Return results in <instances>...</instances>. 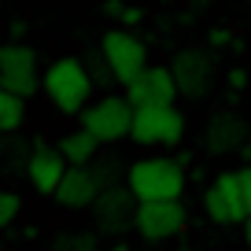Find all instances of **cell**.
Wrapping results in <instances>:
<instances>
[{
    "label": "cell",
    "instance_id": "obj_1",
    "mask_svg": "<svg viewBox=\"0 0 251 251\" xmlns=\"http://www.w3.org/2000/svg\"><path fill=\"white\" fill-rule=\"evenodd\" d=\"M93 74L81 59L74 55H59L45 67L41 74V93L52 100V107L59 115H81V111L93 103Z\"/></svg>",
    "mask_w": 251,
    "mask_h": 251
},
{
    "label": "cell",
    "instance_id": "obj_2",
    "mask_svg": "<svg viewBox=\"0 0 251 251\" xmlns=\"http://www.w3.org/2000/svg\"><path fill=\"white\" fill-rule=\"evenodd\" d=\"M126 188L137 196V203H151V200H181L185 192V170L181 163L163 155L137 159L126 170Z\"/></svg>",
    "mask_w": 251,
    "mask_h": 251
},
{
    "label": "cell",
    "instance_id": "obj_3",
    "mask_svg": "<svg viewBox=\"0 0 251 251\" xmlns=\"http://www.w3.org/2000/svg\"><path fill=\"white\" fill-rule=\"evenodd\" d=\"M133 103L126 100V96H100L93 100L85 111H81V129L96 137L100 144H115L122 137H129L133 129Z\"/></svg>",
    "mask_w": 251,
    "mask_h": 251
},
{
    "label": "cell",
    "instance_id": "obj_4",
    "mask_svg": "<svg viewBox=\"0 0 251 251\" xmlns=\"http://www.w3.org/2000/svg\"><path fill=\"white\" fill-rule=\"evenodd\" d=\"M100 59L107 63L111 78H115L118 85H133V81L148 71V63H144V59H148V52H144V45L129 30H107V33H103Z\"/></svg>",
    "mask_w": 251,
    "mask_h": 251
},
{
    "label": "cell",
    "instance_id": "obj_5",
    "mask_svg": "<svg viewBox=\"0 0 251 251\" xmlns=\"http://www.w3.org/2000/svg\"><path fill=\"white\" fill-rule=\"evenodd\" d=\"M0 89L30 100L33 93H41V67L37 52L23 41H8L0 45Z\"/></svg>",
    "mask_w": 251,
    "mask_h": 251
},
{
    "label": "cell",
    "instance_id": "obj_6",
    "mask_svg": "<svg viewBox=\"0 0 251 251\" xmlns=\"http://www.w3.org/2000/svg\"><path fill=\"white\" fill-rule=\"evenodd\" d=\"M137 207L141 203H137V196L129 188L107 185V188H100V196H96V203L89 207V211H93V226L100 229L103 236H122V233L133 229Z\"/></svg>",
    "mask_w": 251,
    "mask_h": 251
},
{
    "label": "cell",
    "instance_id": "obj_7",
    "mask_svg": "<svg viewBox=\"0 0 251 251\" xmlns=\"http://www.w3.org/2000/svg\"><path fill=\"white\" fill-rule=\"evenodd\" d=\"M185 226V207L181 200H151V203L137 207V222H133V233L148 244L159 240H170V236L181 233Z\"/></svg>",
    "mask_w": 251,
    "mask_h": 251
},
{
    "label": "cell",
    "instance_id": "obj_8",
    "mask_svg": "<svg viewBox=\"0 0 251 251\" xmlns=\"http://www.w3.org/2000/svg\"><path fill=\"white\" fill-rule=\"evenodd\" d=\"M137 144H177L185 137V118L174 107H137L133 111V129H129Z\"/></svg>",
    "mask_w": 251,
    "mask_h": 251
},
{
    "label": "cell",
    "instance_id": "obj_9",
    "mask_svg": "<svg viewBox=\"0 0 251 251\" xmlns=\"http://www.w3.org/2000/svg\"><path fill=\"white\" fill-rule=\"evenodd\" d=\"M203 211L211 214L218 226L248 222V203H244V196H240L236 174H218V177L211 181V188L203 192Z\"/></svg>",
    "mask_w": 251,
    "mask_h": 251
},
{
    "label": "cell",
    "instance_id": "obj_10",
    "mask_svg": "<svg viewBox=\"0 0 251 251\" xmlns=\"http://www.w3.org/2000/svg\"><path fill=\"white\" fill-rule=\"evenodd\" d=\"M67 170H71V163L63 159L59 148L37 144V148H30V155H26V170L23 174H26V181H30V188L37 196H55V188L63 185Z\"/></svg>",
    "mask_w": 251,
    "mask_h": 251
},
{
    "label": "cell",
    "instance_id": "obj_11",
    "mask_svg": "<svg viewBox=\"0 0 251 251\" xmlns=\"http://www.w3.org/2000/svg\"><path fill=\"white\" fill-rule=\"evenodd\" d=\"M177 81L166 67H148L133 85H126V100L133 107H174Z\"/></svg>",
    "mask_w": 251,
    "mask_h": 251
},
{
    "label": "cell",
    "instance_id": "obj_12",
    "mask_svg": "<svg viewBox=\"0 0 251 251\" xmlns=\"http://www.w3.org/2000/svg\"><path fill=\"white\" fill-rule=\"evenodd\" d=\"M248 141H251L248 122H244L240 115H233V111L214 115L211 122H207V129H203V144H207L211 155H233V151H244Z\"/></svg>",
    "mask_w": 251,
    "mask_h": 251
},
{
    "label": "cell",
    "instance_id": "obj_13",
    "mask_svg": "<svg viewBox=\"0 0 251 251\" xmlns=\"http://www.w3.org/2000/svg\"><path fill=\"white\" fill-rule=\"evenodd\" d=\"M174 81H177V96H188V100H200L211 89V59H207L200 48H188L174 59L170 67Z\"/></svg>",
    "mask_w": 251,
    "mask_h": 251
},
{
    "label": "cell",
    "instance_id": "obj_14",
    "mask_svg": "<svg viewBox=\"0 0 251 251\" xmlns=\"http://www.w3.org/2000/svg\"><path fill=\"white\" fill-rule=\"evenodd\" d=\"M100 188L103 185L96 181L93 166H71L52 200L63 207V211H89V207L96 203V196H100Z\"/></svg>",
    "mask_w": 251,
    "mask_h": 251
},
{
    "label": "cell",
    "instance_id": "obj_15",
    "mask_svg": "<svg viewBox=\"0 0 251 251\" xmlns=\"http://www.w3.org/2000/svg\"><path fill=\"white\" fill-rule=\"evenodd\" d=\"M55 148L63 151V159H67L71 166H93L96 163V151H100V141H96L89 129H81V126H78V129H71V133H63Z\"/></svg>",
    "mask_w": 251,
    "mask_h": 251
},
{
    "label": "cell",
    "instance_id": "obj_16",
    "mask_svg": "<svg viewBox=\"0 0 251 251\" xmlns=\"http://www.w3.org/2000/svg\"><path fill=\"white\" fill-rule=\"evenodd\" d=\"M26 122V100L0 89V137H15Z\"/></svg>",
    "mask_w": 251,
    "mask_h": 251
},
{
    "label": "cell",
    "instance_id": "obj_17",
    "mask_svg": "<svg viewBox=\"0 0 251 251\" xmlns=\"http://www.w3.org/2000/svg\"><path fill=\"white\" fill-rule=\"evenodd\" d=\"M19 211H23V200H19V192H11V188L0 185V229H8L11 222L19 218Z\"/></svg>",
    "mask_w": 251,
    "mask_h": 251
},
{
    "label": "cell",
    "instance_id": "obj_18",
    "mask_svg": "<svg viewBox=\"0 0 251 251\" xmlns=\"http://www.w3.org/2000/svg\"><path fill=\"white\" fill-rule=\"evenodd\" d=\"M48 251H96V248H93V236L85 233H63L48 244Z\"/></svg>",
    "mask_w": 251,
    "mask_h": 251
},
{
    "label": "cell",
    "instance_id": "obj_19",
    "mask_svg": "<svg viewBox=\"0 0 251 251\" xmlns=\"http://www.w3.org/2000/svg\"><path fill=\"white\" fill-rule=\"evenodd\" d=\"M236 181H240V196H244V203H248V214H251V166L236 170Z\"/></svg>",
    "mask_w": 251,
    "mask_h": 251
},
{
    "label": "cell",
    "instance_id": "obj_20",
    "mask_svg": "<svg viewBox=\"0 0 251 251\" xmlns=\"http://www.w3.org/2000/svg\"><path fill=\"white\" fill-rule=\"evenodd\" d=\"M103 15H107V19H122L126 15L122 0H103Z\"/></svg>",
    "mask_w": 251,
    "mask_h": 251
},
{
    "label": "cell",
    "instance_id": "obj_21",
    "mask_svg": "<svg viewBox=\"0 0 251 251\" xmlns=\"http://www.w3.org/2000/svg\"><path fill=\"white\" fill-rule=\"evenodd\" d=\"M137 19H141V11H137V8H126V15H122V23H137Z\"/></svg>",
    "mask_w": 251,
    "mask_h": 251
},
{
    "label": "cell",
    "instance_id": "obj_22",
    "mask_svg": "<svg viewBox=\"0 0 251 251\" xmlns=\"http://www.w3.org/2000/svg\"><path fill=\"white\" fill-rule=\"evenodd\" d=\"M244 236H248V248H251V214H248V222H244Z\"/></svg>",
    "mask_w": 251,
    "mask_h": 251
},
{
    "label": "cell",
    "instance_id": "obj_23",
    "mask_svg": "<svg viewBox=\"0 0 251 251\" xmlns=\"http://www.w3.org/2000/svg\"><path fill=\"white\" fill-rule=\"evenodd\" d=\"M240 155H244V159H248V166H251V141H248V144H244V151H240Z\"/></svg>",
    "mask_w": 251,
    "mask_h": 251
},
{
    "label": "cell",
    "instance_id": "obj_24",
    "mask_svg": "<svg viewBox=\"0 0 251 251\" xmlns=\"http://www.w3.org/2000/svg\"><path fill=\"white\" fill-rule=\"evenodd\" d=\"M107 251H129V248H122V244H118V248H107Z\"/></svg>",
    "mask_w": 251,
    "mask_h": 251
}]
</instances>
